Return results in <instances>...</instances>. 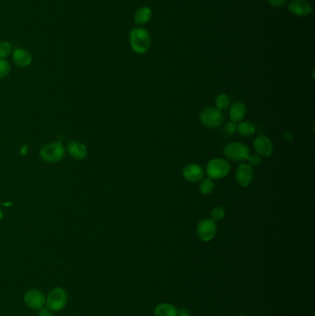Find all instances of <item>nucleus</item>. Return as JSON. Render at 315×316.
Returning a JSON list of instances; mask_svg holds the SVG:
<instances>
[{
  "mask_svg": "<svg viewBox=\"0 0 315 316\" xmlns=\"http://www.w3.org/2000/svg\"><path fill=\"white\" fill-rule=\"evenodd\" d=\"M131 46L137 54H145L151 46L150 33L144 28L136 27L133 29L130 34Z\"/></svg>",
  "mask_w": 315,
  "mask_h": 316,
  "instance_id": "nucleus-1",
  "label": "nucleus"
},
{
  "mask_svg": "<svg viewBox=\"0 0 315 316\" xmlns=\"http://www.w3.org/2000/svg\"><path fill=\"white\" fill-rule=\"evenodd\" d=\"M68 300L69 296L66 290L64 288L56 287L51 289L49 293L47 294L45 298V305L46 308L53 312L60 311L66 307Z\"/></svg>",
  "mask_w": 315,
  "mask_h": 316,
  "instance_id": "nucleus-2",
  "label": "nucleus"
},
{
  "mask_svg": "<svg viewBox=\"0 0 315 316\" xmlns=\"http://www.w3.org/2000/svg\"><path fill=\"white\" fill-rule=\"evenodd\" d=\"M231 169L230 164L226 159L216 157L211 159L206 165V174L212 179H221L227 177Z\"/></svg>",
  "mask_w": 315,
  "mask_h": 316,
  "instance_id": "nucleus-3",
  "label": "nucleus"
},
{
  "mask_svg": "<svg viewBox=\"0 0 315 316\" xmlns=\"http://www.w3.org/2000/svg\"><path fill=\"white\" fill-rule=\"evenodd\" d=\"M65 148L60 143H50L44 144L40 149V157L47 163H57L65 156Z\"/></svg>",
  "mask_w": 315,
  "mask_h": 316,
  "instance_id": "nucleus-4",
  "label": "nucleus"
},
{
  "mask_svg": "<svg viewBox=\"0 0 315 316\" xmlns=\"http://www.w3.org/2000/svg\"><path fill=\"white\" fill-rule=\"evenodd\" d=\"M224 155L229 160L234 162H244L247 161L250 154L247 145L240 142H232L225 146Z\"/></svg>",
  "mask_w": 315,
  "mask_h": 316,
  "instance_id": "nucleus-5",
  "label": "nucleus"
},
{
  "mask_svg": "<svg viewBox=\"0 0 315 316\" xmlns=\"http://www.w3.org/2000/svg\"><path fill=\"white\" fill-rule=\"evenodd\" d=\"M199 116L201 123L208 129L218 128L224 121V116L222 111L213 106L204 108L201 111Z\"/></svg>",
  "mask_w": 315,
  "mask_h": 316,
  "instance_id": "nucleus-6",
  "label": "nucleus"
},
{
  "mask_svg": "<svg viewBox=\"0 0 315 316\" xmlns=\"http://www.w3.org/2000/svg\"><path fill=\"white\" fill-rule=\"evenodd\" d=\"M196 233L202 241H211L216 236V222L213 221L211 218H204L200 220L196 227Z\"/></svg>",
  "mask_w": 315,
  "mask_h": 316,
  "instance_id": "nucleus-7",
  "label": "nucleus"
},
{
  "mask_svg": "<svg viewBox=\"0 0 315 316\" xmlns=\"http://www.w3.org/2000/svg\"><path fill=\"white\" fill-rule=\"evenodd\" d=\"M23 300L25 304L27 305L30 309L33 310H41L45 305V296L44 294L36 288H31L23 297Z\"/></svg>",
  "mask_w": 315,
  "mask_h": 316,
  "instance_id": "nucleus-8",
  "label": "nucleus"
},
{
  "mask_svg": "<svg viewBox=\"0 0 315 316\" xmlns=\"http://www.w3.org/2000/svg\"><path fill=\"white\" fill-rule=\"evenodd\" d=\"M235 177L239 186L246 188L254 181L255 178L254 168L248 164H240L236 169Z\"/></svg>",
  "mask_w": 315,
  "mask_h": 316,
  "instance_id": "nucleus-9",
  "label": "nucleus"
},
{
  "mask_svg": "<svg viewBox=\"0 0 315 316\" xmlns=\"http://www.w3.org/2000/svg\"><path fill=\"white\" fill-rule=\"evenodd\" d=\"M182 175L184 178L188 182L197 183L205 177V171L203 167L198 164L191 163L184 166Z\"/></svg>",
  "mask_w": 315,
  "mask_h": 316,
  "instance_id": "nucleus-10",
  "label": "nucleus"
},
{
  "mask_svg": "<svg viewBox=\"0 0 315 316\" xmlns=\"http://www.w3.org/2000/svg\"><path fill=\"white\" fill-rule=\"evenodd\" d=\"M254 148L257 155L264 157H268L274 152V145L271 140L266 135H259L254 141Z\"/></svg>",
  "mask_w": 315,
  "mask_h": 316,
  "instance_id": "nucleus-11",
  "label": "nucleus"
},
{
  "mask_svg": "<svg viewBox=\"0 0 315 316\" xmlns=\"http://www.w3.org/2000/svg\"><path fill=\"white\" fill-rule=\"evenodd\" d=\"M288 11L296 16L305 17L310 15L312 9L307 0H292L288 5Z\"/></svg>",
  "mask_w": 315,
  "mask_h": 316,
  "instance_id": "nucleus-12",
  "label": "nucleus"
},
{
  "mask_svg": "<svg viewBox=\"0 0 315 316\" xmlns=\"http://www.w3.org/2000/svg\"><path fill=\"white\" fill-rule=\"evenodd\" d=\"M68 153L75 160H83L88 155L87 147L81 142L75 140L70 141L68 144Z\"/></svg>",
  "mask_w": 315,
  "mask_h": 316,
  "instance_id": "nucleus-13",
  "label": "nucleus"
},
{
  "mask_svg": "<svg viewBox=\"0 0 315 316\" xmlns=\"http://www.w3.org/2000/svg\"><path fill=\"white\" fill-rule=\"evenodd\" d=\"M12 59L16 66L26 68L32 63V55L28 50L24 48H16L13 51Z\"/></svg>",
  "mask_w": 315,
  "mask_h": 316,
  "instance_id": "nucleus-14",
  "label": "nucleus"
},
{
  "mask_svg": "<svg viewBox=\"0 0 315 316\" xmlns=\"http://www.w3.org/2000/svg\"><path fill=\"white\" fill-rule=\"evenodd\" d=\"M246 114H247L246 105L241 102H236L230 106L229 117H230V120L234 123L238 124V122L242 121Z\"/></svg>",
  "mask_w": 315,
  "mask_h": 316,
  "instance_id": "nucleus-15",
  "label": "nucleus"
},
{
  "mask_svg": "<svg viewBox=\"0 0 315 316\" xmlns=\"http://www.w3.org/2000/svg\"><path fill=\"white\" fill-rule=\"evenodd\" d=\"M152 18V11L147 7H143L141 9H139L138 11L135 12L134 14V22L137 24L143 25L147 22H150Z\"/></svg>",
  "mask_w": 315,
  "mask_h": 316,
  "instance_id": "nucleus-16",
  "label": "nucleus"
},
{
  "mask_svg": "<svg viewBox=\"0 0 315 316\" xmlns=\"http://www.w3.org/2000/svg\"><path fill=\"white\" fill-rule=\"evenodd\" d=\"M155 316H177V308L169 303L157 305L155 310Z\"/></svg>",
  "mask_w": 315,
  "mask_h": 316,
  "instance_id": "nucleus-17",
  "label": "nucleus"
},
{
  "mask_svg": "<svg viewBox=\"0 0 315 316\" xmlns=\"http://www.w3.org/2000/svg\"><path fill=\"white\" fill-rule=\"evenodd\" d=\"M255 124L250 121H240L237 124V132L243 137L253 136L255 133Z\"/></svg>",
  "mask_w": 315,
  "mask_h": 316,
  "instance_id": "nucleus-18",
  "label": "nucleus"
},
{
  "mask_svg": "<svg viewBox=\"0 0 315 316\" xmlns=\"http://www.w3.org/2000/svg\"><path fill=\"white\" fill-rule=\"evenodd\" d=\"M200 193L203 195H208L212 194L213 191L215 189V182L214 179H212L211 177H204L201 181L199 185Z\"/></svg>",
  "mask_w": 315,
  "mask_h": 316,
  "instance_id": "nucleus-19",
  "label": "nucleus"
},
{
  "mask_svg": "<svg viewBox=\"0 0 315 316\" xmlns=\"http://www.w3.org/2000/svg\"><path fill=\"white\" fill-rule=\"evenodd\" d=\"M216 107L219 110H225L230 106V97L227 94H220L216 96Z\"/></svg>",
  "mask_w": 315,
  "mask_h": 316,
  "instance_id": "nucleus-20",
  "label": "nucleus"
},
{
  "mask_svg": "<svg viewBox=\"0 0 315 316\" xmlns=\"http://www.w3.org/2000/svg\"><path fill=\"white\" fill-rule=\"evenodd\" d=\"M226 216V210L222 206L214 207L210 213V218L213 221H221Z\"/></svg>",
  "mask_w": 315,
  "mask_h": 316,
  "instance_id": "nucleus-21",
  "label": "nucleus"
},
{
  "mask_svg": "<svg viewBox=\"0 0 315 316\" xmlns=\"http://www.w3.org/2000/svg\"><path fill=\"white\" fill-rule=\"evenodd\" d=\"M12 47L11 44L7 42V41H1L0 42V58H4L8 57L11 55Z\"/></svg>",
  "mask_w": 315,
  "mask_h": 316,
  "instance_id": "nucleus-22",
  "label": "nucleus"
},
{
  "mask_svg": "<svg viewBox=\"0 0 315 316\" xmlns=\"http://www.w3.org/2000/svg\"><path fill=\"white\" fill-rule=\"evenodd\" d=\"M11 72V65L4 58H0V79H3L9 75Z\"/></svg>",
  "mask_w": 315,
  "mask_h": 316,
  "instance_id": "nucleus-23",
  "label": "nucleus"
},
{
  "mask_svg": "<svg viewBox=\"0 0 315 316\" xmlns=\"http://www.w3.org/2000/svg\"><path fill=\"white\" fill-rule=\"evenodd\" d=\"M248 165L249 166H251L253 168L254 167H257V166H260L261 164H262V158H261V156L259 155H249V157H248Z\"/></svg>",
  "mask_w": 315,
  "mask_h": 316,
  "instance_id": "nucleus-24",
  "label": "nucleus"
},
{
  "mask_svg": "<svg viewBox=\"0 0 315 316\" xmlns=\"http://www.w3.org/2000/svg\"><path fill=\"white\" fill-rule=\"evenodd\" d=\"M225 131L228 134H233V133H236L237 132V123H234L232 121L228 122L225 127Z\"/></svg>",
  "mask_w": 315,
  "mask_h": 316,
  "instance_id": "nucleus-25",
  "label": "nucleus"
},
{
  "mask_svg": "<svg viewBox=\"0 0 315 316\" xmlns=\"http://www.w3.org/2000/svg\"><path fill=\"white\" fill-rule=\"evenodd\" d=\"M267 2L274 8H281L286 4L287 0H267Z\"/></svg>",
  "mask_w": 315,
  "mask_h": 316,
  "instance_id": "nucleus-26",
  "label": "nucleus"
},
{
  "mask_svg": "<svg viewBox=\"0 0 315 316\" xmlns=\"http://www.w3.org/2000/svg\"><path fill=\"white\" fill-rule=\"evenodd\" d=\"M37 316H54V314H53V311H51L49 309L44 307L41 310H38Z\"/></svg>",
  "mask_w": 315,
  "mask_h": 316,
  "instance_id": "nucleus-27",
  "label": "nucleus"
},
{
  "mask_svg": "<svg viewBox=\"0 0 315 316\" xmlns=\"http://www.w3.org/2000/svg\"><path fill=\"white\" fill-rule=\"evenodd\" d=\"M177 316H191V313L187 309H181L177 311Z\"/></svg>",
  "mask_w": 315,
  "mask_h": 316,
  "instance_id": "nucleus-28",
  "label": "nucleus"
},
{
  "mask_svg": "<svg viewBox=\"0 0 315 316\" xmlns=\"http://www.w3.org/2000/svg\"><path fill=\"white\" fill-rule=\"evenodd\" d=\"M284 138L286 139L287 141L290 142V141L293 140V135L289 133H284Z\"/></svg>",
  "mask_w": 315,
  "mask_h": 316,
  "instance_id": "nucleus-29",
  "label": "nucleus"
},
{
  "mask_svg": "<svg viewBox=\"0 0 315 316\" xmlns=\"http://www.w3.org/2000/svg\"><path fill=\"white\" fill-rule=\"evenodd\" d=\"M2 218H3V211L1 210V208H0V221L2 220Z\"/></svg>",
  "mask_w": 315,
  "mask_h": 316,
  "instance_id": "nucleus-30",
  "label": "nucleus"
},
{
  "mask_svg": "<svg viewBox=\"0 0 315 316\" xmlns=\"http://www.w3.org/2000/svg\"><path fill=\"white\" fill-rule=\"evenodd\" d=\"M238 316H246V315H244V314H240V315H238Z\"/></svg>",
  "mask_w": 315,
  "mask_h": 316,
  "instance_id": "nucleus-31",
  "label": "nucleus"
}]
</instances>
